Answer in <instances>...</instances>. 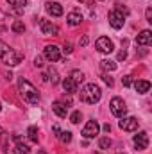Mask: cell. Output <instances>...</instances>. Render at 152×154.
<instances>
[{"instance_id":"cell-32","label":"cell","mask_w":152,"mask_h":154,"mask_svg":"<svg viewBox=\"0 0 152 154\" xmlns=\"http://www.w3.org/2000/svg\"><path fill=\"white\" fill-rule=\"evenodd\" d=\"M34 65H36V66H43V59H41V57H36V59H34Z\"/></svg>"},{"instance_id":"cell-17","label":"cell","mask_w":152,"mask_h":154,"mask_svg":"<svg viewBox=\"0 0 152 154\" xmlns=\"http://www.w3.org/2000/svg\"><path fill=\"white\" fill-rule=\"evenodd\" d=\"M134 88H136L138 93L145 95V93L150 90V82H149V81H136V82H134Z\"/></svg>"},{"instance_id":"cell-9","label":"cell","mask_w":152,"mask_h":154,"mask_svg":"<svg viewBox=\"0 0 152 154\" xmlns=\"http://www.w3.org/2000/svg\"><path fill=\"white\" fill-rule=\"evenodd\" d=\"M118 125H120V129L132 133V131L138 129V118H134V116H127V118H125V116H123V118L118 122Z\"/></svg>"},{"instance_id":"cell-10","label":"cell","mask_w":152,"mask_h":154,"mask_svg":"<svg viewBox=\"0 0 152 154\" xmlns=\"http://www.w3.org/2000/svg\"><path fill=\"white\" fill-rule=\"evenodd\" d=\"M45 57L50 61V63H56L61 59V52H59V47L56 45H47L45 47Z\"/></svg>"},{"instance_id":"cell-25","label":"cell","mask_w":152,"mask_h":154,"mask_svg":"<svg viewBox=\"0 0 152 154\" xmlns=\"http://www.w3.org/2000/svg\"><path fill=\"white\" fill-rule=\"evenodd\" d=\"M13 151H14V154H29V147L25 143H18Z\"/></svg>"},{"instance_id":"cell-33","label":"cell","mask_w":152,"mask_h":154,"mask_svg":"<svg viewBox=\"0 0 152 154\" xmlns=\"http://www.w3.org/2000/svg\"><path fill=\"white\" fill-rule=\"evenodd\" d=\"M125 57H127V52H125V50H122V52L118 54V59L122 61V59H125Z\"/></svg>"},{"instance_id":"cell-12","label":"cell","mask_w":152,"mask_h":154,"mask_svg":"<svg viewBox=\"0 0 152 154\" xmlns=\"http://www.w3.org/2000/svg\"><path fill=\"white\" fill-rule=\"evenodd\" d=\"M136 43L141 45V47H149V45H152V32L149 31V29L141 31V32L138 34V38H136Z\"/></svg>"},{"instance_id":"cell-4","label":"cell","mask_w":152,"mask_h":154,"mask_svg":"<svg viewBox=\"0 0 152 154\" xmlns=\"http://www.w3.org/2000/svg\"><path fill=\"white\" fill-rule=\"evenodd\" d=\"M109 108H111L113 115L118 116V118H123V116H125V113H127V106H125L123 99H120V97H113V99H111Z\"/></svg>"},{"instance_id":"cell-37","label":"cell","mask_w":152,"mask_h":154,"mask_svg":"<svg viewBox=\"0 0 152 154\" xmlns=\"http://www.w3.org/2000/svg\"><path fill=\"white\" fill-rule=\"evenodd\" d=\"M38 154H47V152H45V151H38Z\"/></svg>"},{"instance_id":"cell-15","label":"cell","mask_w":152,"mask_h":154,"mask_svg":"<svg viewBox=\"0 0 152 154\" xmlns=\"http://www.w3.org/2000/svg\"><path fill=\"white\" fill-rule=\"evenodd\" d=\"M66 22H68V25H81V22H82V14L81 13H77V11H72V13H68V16H66Z\"/></svg>"},{"instance_id":"cell-13","label":"cell","mask_w":152,"mask_h":154,"mask_svg":"<svg viewBox=\"0 0 152 154\" xmlns=\"http://www.w3.org/2000/svg\"><path fill=\"white\" fill-rule=\"evenodd\" d=\"M45 9H47V13L52 14V16H61V14H63V5L57 4V2H47V4H45Z\"/></svg>"},{"instance_id":"cell-22","label":"cell","mask_w":152,"mask_h":154,"mask_svg":"<svg viewBox=\"0 0 152 154\" xmlns=\"http://www.w3.org/2000/svg\"><path fill=\"white\" fill-rule=\"evenodd\" d=\"M9 2V5H13L18 13L22 11V7H25V4H27V0H7Z\"/></svg>"},{"instance_id":"cell-19","label":"cell","mask_w":152,"mask_h":154,"mask_svg":"<svg viewBox=\"0 0 152 154\" xmlns=\"http://www.w3.org/2000/svg\"><path fill=\"white\" fill-rule=\"evenodd\" d=\"M57 138H59L63 143H70V142H72V133H70V131H59Z\"/></svg>"},{"instance_id":"cell-18","label":"cell","mask_w":152,"mask_h":154,"mask_svg":"<svg viewBox=\"0 0 152 154\" xmlns=\"http://www.w3.org/2000/svg\"><path fill=\"white\" fill-rule=\"evenodd\" d=\"M47 81H50L52 84H57L59 82V75H57V70L56 68H48V77H47Z\"/></svg>"},{"instance_id":"cell-16","label":"cell","mask_w":152,"mask_h":154,"mask_svg":"<svg viewBox=\"0 0 152 154\" xmlns=\"http://www.w3.org/2000/svg\"><path fill=\"white\" fill-rule=\"evenodd\" d=\"M77 86H79V84H77V82H74L70 77H66V79L63 81V90H65L66 93H75V91H77Z\"/></svg>"},{"instance_id":"cell-20","label":"cell","mask_w":152,"mask_h":154,"mask_svg":"<svg viewBox=\"0 0 152 154\" xmlns=\"http://www.w3.org/2000/svg\"><path fill=\"white\" fill-rule=\"evenodd\" d=\"M100 66H102L104 70H109V72H113V70H116V63H113V61H109V59H102V61H100Z\"/></svg>"},{"instance_id":"cell-2","label":"cell","mask_w":152,"mask_h":154,"mask_svg":"<svg viewBox=\"0 0 152 154\" xmlns=\"http://www.w3.org/2000/svg\"><path fill=\"white\" fill-rule=\"evenodd\" d=\"M0 59H2L7 66H16V65H20V63H22L23 54L16 52V50H14V48H11L7 43L0 41Z\"/></svg>"},{"instance_id":"cell-41","label":"cell","mask_w":152,"mask_h":154,"mask_svg":"<svg viewBox=\"0 0 152 154\" xmlns=\"http://www.w3.org/2000/svg\"><path fill=\"white\" fill-rule=\"evenodd\" d=\"M0 109H2V106H0Z\"/></svg>"},{"instance_id":"cell-27","label":"cell","mask_w":152,"mask_h":154,"mask_svg":"<svg viewBox=\"0 0 152 154\" xmlns=\"http://www.w3.org/2000/svg\"><path fill=\"white\" fill-rule=\"evenodd\" d=\"M99 147L100 149H109L111 147V140L109 138H100L99 140Z\"/></svg>"},{"instance_id":"cell-31","label":"cell","mask_w":152,"mask_h":154,"mask_svg":"<svg viewBox=\"0 0 152 154\" xmlns=\"http://www.w3.org/2000/svg\"><path fill=\"white\" fill-rule=\"evenodd\" d=\"M65 52H66V54L72 52V43H65Z\"/></svg>"},{"instance_id":"cell-7","label":"cell","mask_w":152,"mask_h":154,"mask_svg":"<svg viewBox=\"0 0 152 154\" xmlns=\"http://www.w3.org/2000/svg\"><path fill=\"white\" fill-rule=\"evenodd\" d=\"M132 143H134V147H136L138 151H145V149L149 147V134H147L145 131H141V133L134 134Z\"/></svg>"},{"instance_id":"cell-38","label":"cell","mask_w":152,"mask_h":154,"mask_svg":"<svg viewBox=\"0 0 152 154\" xmlns=\"http://www.w3.org/2000/svg\"><path fill=\"white\" fill-rule=\"evenodd\" d=\"M118 154H125V152H118Z\"/></svg>"},{"instance_id":"cell-26","label":"cell","mask_w":152,"mask_h":154,"mask_svg":"<svg viewBox=\"0 0 152 154\" xmlns=\"http://www.w3.org/2000/svg\"><path fill=\"white\" fill-rule=\"evenodd\" d=\"M81 120H82V113H81V111H74V113L70 115V122H72V124H79Z\"/></svg>"},{"instance_id":"cell-5","label":"cell","mask_w":152,"mask_h":154,"mask_svg":"<svg viewBox=\"0 0 152 154\" xmlns=\"http://www.w3.org/2000/svg\"><path fill=\"white\" fill-rule=\"evenodd\" d=\"M95 47H97V50H99V52H102V54H111V52L114 50L113 41H111L109 38H106V36H102V38L97 39Z\"/></svg>"},{"instance_id":"cell-14","label":"cell","mask_w":152,"mask_h":154,"mask_svg":"<svg viewBox=\"0 0 152 154\" xmlns=\"http://www.w3.org/2000/svg\"><path fill=\"white\" fill-rule=\"evenodd\" d=\"M52 111H54L57 116L65 118V116H66V113H68V106H65L61 100H56V102H52Z\"/></svg>"},{"instance_id":"cell-8","label":"cell","mask_w":152,"mask_h":154,"mask_svg":"<svg viewBox=\"0 0 152 154\" xmlns=\"http://www.w3.org/2000/svg\"><path fill=\"white\" fill-rule=\"evenodd\" d=\"M108 20H109V25H111L113 29H122V27H123V23H125L123 14H122V13H118L116 9L111 11V13L108 14Z\"/></svg>"},{"instance_id":"cell-40","label":"cell","mask_w":152,"mask_h":154,"mask_svg":"<svg viewBox=\"0 0 152 154\" xmlns=\"http://www.w3.org/2000/svg\"><path fill=\"white\" fill-rule=\"evenodd\" d=\"M0 133H2V129H0Z\"/></svg>"},{"instance_id":"cell-11","label":"cell","mask_w":152,"mask_h":154,"mask_svg":"<svg viewBox=\"0 0 152 154\" xmlns=\"http://www.w3.org/2000/svg\"><path fill=\"white\" fill-rule=\"evenodd\" d=\"M39 29H41V32L47 34V36H56V34H57V27H56L54 23H50L48 20H39Z\"/></svg>"},{"instance_id":"cell-24","label":"cell","mask_w":152,"mask_h":154,"mask_svg":"<svg viewBox=\"0 0 152 154\" xmlns=\"http://www.w3.org/2000/svg\"><path fill=\"white\" fill-rule=\"evenodd\" d=\"M11 29H13V32H23V31H25V25H23V22L14 20L13 25H11Z\"/></svg>"},{"instance_id":"cell-28","label":"cell","mask_w":152,"mask_h":154,"mask_svg":"<svg viewBox=\"0 0 152 154\" xmlns=\"http://www.w3.org/2000/svg\"><path fill=\"white\" fill-rule=\"evenodd\" d=\"M122 84H123V86H131V84H132V77L131 75L122 77Z\"/></svg>"},{"instance_id":"cell-29","label":"cell","mask_w":152,"mask_h":154,"mask_svg":"<svg viewBox=\"0 0 152 154\" xmlns=\"http://www.w3.org/2000/svg\"><path fill=\"white\" fill-rule=\"evenodd\" d=\"M102 81H104L108 86H113V77H109L108 74H102Z\"/></svg>"},{"instance_id":"cell-3","label":"cell","mask_w":152,"mask_h":154,"mask_svg":"<svg viewBox=\"0 0 152 154\" xmlns=\"http://www.w3.org/2000/svg\"><path fill=\"white\" fill-rule=\"evenodd\" d=\"M102 99V90L95 84V82H90L86 84L82 90H81V100L86 102V104H95Z\"/></svg>"},{"instance_id":"cell-6","label":"cell","mask_w":152,"mask_h":154,"mask_svg":"<svg viewBox=\"0 0 152 154\" xmlns=\"http://www.w3.org/2000/svg\"><path fill=\"white\" fill-rule=\"evenodd\" d=\"M99 131H100L99 122H97V120H90V122L84 125V129H82V136H84V138H95V136L99 134Z\"/></svg>"},{"instance_id":"cell-30","label":"cell","mask_w":152,"mask_h":154,"mask_svg":"<svg viewBox=\"0 0 152 154\" xmlns=\"http://www.w3.org/2000/svg\"><path fill=\"white\" fill-rule=\"evenodd\" d=\"M145 18H147V22H152V9L150 7L145 11Z\"/></svg>"},{"instance_id":"cell-36","label":"cell","mask_w":152,"mask_h":154,"mask_svg":"<svg viewBox=\"0 0 152 154\" xmlns=\"http://www.w3.org/2000/svg\"><path fill=\"white\" fill-rule=\"evenodd\" d=\"M54 133H56V136H57V134H59V125H57V124H56V125H54Z\"/></svg>"},{"instance_id":"cell-39","label":"cell","mask_w":152,"mask_h":154,"mask_svg":"<svg viewBox=\"0 0 152 154\" xmlns=\"http://www.w3.org/2000/svg\"><path fill=\"white\" fill-rule=\"evenodd\" d=\"M93 154H100V152H93Z\"/></svg>"},{"instance_id":"cell-35","label":"cell","mask_w":152,"mask_h":154,"mask_svg":"<svg viewBox=\"0 0 152 154\" xmlns=\"http://www.w3.org/2000/svg\"><path fill=\"white\" fill-rule=\"evenodd\" d=\"M104 131H106V133H109V131H111V125H109V124H106V125H104Z\"/></svg>"},{"instance_id":"cell-23","label":"cell","mask_w":152,"mask_h":154,"mask_svg":"<svg viewBox=\"0 0 152 154\" xmlns=\"http://www.w3.org/2000/svg\"><path fill=\"white\" fill-rule=\"evenodd\" d=\"M70 79H72L74 82H77V84H79V82H82V81H84V74H82L81 70H74V72L70 74Z\"/></svg>"},{"instance_id":"cell-34","label":"cell","mask_w":152,"mask_h":154,"mask_svg":"<svg viewBox=\"0 0 152 154\" xmlns=\"http://www.w3.org/2000/svg\"><path fill=\"white\" fill-rule=\"evenodd\" d=\"M81 45H82V47H84V45H88V38H86V36L81 39Z\"/></svg>"},{"instance_id":"cell-1","label":"cell","mask_w":152,"mask_h":154,"mask_svg":"<svg viewBox=\"0 0 152 154\" xmlns=\"http://www.w3.org/2000/svg\"><path fill=\"white\" fill-rule=\"evenodd\" d=\"M18 90H20V95L22 99L27 102V104H38L39 102V91L27 81V79H18Z\"/></svg>"},{"instance_id":"cell-21","label":"cell","mask_w":152,"mask_h":154,"mask_svg":"<svg viewBox=\"0 0 152 154\" xmlns=\"http://www.w3.org/2000/svg\"><path fill=\"white\" fill-rule=\"evenodd\" d=\"M27 134H29V138H31V142H34V143H38V127H34V125H31V127L27 129Z\"/></svg>"}]
</instances>
